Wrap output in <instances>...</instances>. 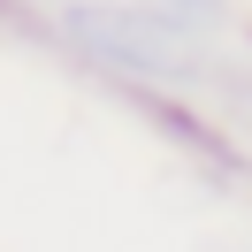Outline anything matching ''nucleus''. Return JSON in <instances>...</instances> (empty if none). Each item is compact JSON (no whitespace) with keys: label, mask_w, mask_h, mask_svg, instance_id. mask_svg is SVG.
<instances>
[]
</instances>
